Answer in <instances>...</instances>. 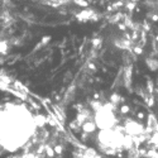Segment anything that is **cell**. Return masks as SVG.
<instances>
[{
    "mask_svg": "<svg viewBox=\"0 0 158 158\" xmlns=\"http://www.w3.org/2000/svg\"><path fill=\"white\" fill-rule=\"evenodd\" d=\"M125 131L128 135H139L143 133V127L138 123V122H133V120H128L125 124Z\"/></svg>",
    "mask_w": 158,
    "mask_h": 158,
    "instance_id": "4",
    "label": "cell"
},
{
    "mask_svg": "<svg viewBox=\"0 0 158 158\" xmlns=\"http://www.w3.org/2000/svg\"><path fill=\"white\" fill-rule=\"evenodd\" d=\"M81 158H102V157H101V156H99V154H98V152H96L95 149L89 148V149L86 151V153H85Z\"/></svg>",
    "mask_w": 158,
    "mask_h": 158,
    "instance_id": "6",
    "label": "cell"
},
{
    "mask_svg": "<svg viewBox=\"0 0 158 158\" xmlns=\"http://www.w3.org/2000/svg\"><path fill=\"white\" fill-rule=\"evenodd\" d=\"M95 118H94V123L96 128L100 130H106V129H113L118 120L116 116L113 111V108L110 105H102L98 110H95Z\"/></svg>",
    "mask_w": 158,
    "mask_h": 158,
    "instance_id": "2",
    "label": "cell"
},
{
    "mask_svg": "<svg viewBox=\"0 0 158 158\" xmlns=\"http://www.w3.org/2000/svg\"><path fill=\"white\" fill-rule=\"evenodd\" d=\"M46 152H47V154H48L49 157H53V156H55V151L52 149V148H49V147L46 148Z\"/></svg>",
    "mask_w": 158,
    "mask_h": 158,
    "instance_id": "7",
    "label": "cell"
},
{
    "mask_svg": "<svg viewBox=\"0 0 158 158\" xmlns=\"http://www.w3.org/2000/svg\"><path fill=\"white\" fill-rule=\"evenodd\" d=\"M82 130L85 131V133H94V131L96 130V125L94 122H85L82 124Z\"/></svg>",
    "mask_w": 158,
    "mask_h": 158,
    "instance_id": "5",
    "label": "cell"
},
{
    "mask_svg": "<svg viewBox=\"0 0 158 158\" xmlns=\"http://www.w3.org/2000/svg\"><path fill=\"white\" fill-rule=\"evenodd\" d=\"M129 111V108L128 106H123L122 108V113H128Z\"/></svg>",
    "mask_w": 158,
    "mask_h": 158,
    "instance_id": "8",
    "label": "cell"
},
{
    "mask_svg": "<svg viewBox=\"0 0 158 158\" xmlns=\"http://www.w3.org/2000/svg\"><path fill=\"white\" fill-rule=\"evenodd\" d=\"M35 129V118L24 105L6 104L0 110V148L10 153L18 152L27 146Z\"/></svg>",
    "mask_w": 158,
    "mask_h": 158,
    "instance_id": "1",
    "label": "cell"
},
{
    "mask_svg": "<svg viewBox=\"0 0 158 158\" xmlns=\"http://www.w3.org/2000/svg\"><path fill=\"white\" fill-rule=\"evenodd\" d=\"M123 140H124V135L120 131L114 129L100 130L98 134V143L100 144L101 148H111V149L123 148Z\"/></svg>",
    "mask_w": 158,
    "mask_h": 158,
    "instance_id": "3",
    "label": "cell"
}]
</instances>
